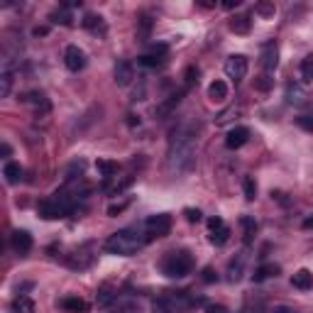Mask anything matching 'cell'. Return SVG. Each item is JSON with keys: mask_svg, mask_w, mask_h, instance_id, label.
Segmentation results:
<instances>
[{"mask_svg": "<svg viewBox=\"0 0 313 313\" xmlns=\"http://www.w3.org/2000/svg\"><path fill=\"white\" fill-rule=\"evenodd\" d=\"M12 313H34V301L30 296H17L15 301H12Z\"/></svg>", "mask_w": 313, "mask_h": 313, "instance_id": "cell-21", "label": "cell"}, {"mask_svg": "<svg viewBox=\"0 0 313 313\" xmlns=\"http://www.w3.org/2000/svg\"><path fill=\"white\" fill-rule=\"evenodd\" d=\"M10 152H12L10 145H8V142H3V147H0V154H3V156H10Z\"/></svg>", "mask_w": 313, "mask_h": 313, "instance_id": "cell-45", "label": "cell"}, {"mask_svg": "<svg viewBox=\"0 0 313 313\" xmlns=\"http://www.w3.org/2000/svg\"><path fill=\"white\" fill-rule=\"evenodd\" d=\"M12 81H15V66L5 59V66H3V74H0V96H10L12 91Z\"/></svg>", "mask_w": 313, "mask_h": 313, "instance_id": "cell-12", "label": "cell"}, {"mask_svg": "<svg viewBox=\"0 0 313 313\" xmlns=\"http://www.w3.org/2000/svg\"><path fill=\"white\" fill-rule=\"evenodd\" d=\"M301 76L306 83H313V56H306L301 61Z\"/></svg>", "mask_w": 313, "mask_h": 313, "instance_id": "cell-30", "label": "cell"}, {"mask_svg": "<svg viewBox=\"0 0 313 313\" xmlns=\"http://www.w3.org/2000/svg\"><path fill=\"white\" fill-rule=\"evenodd\" d=\"M140 64L147 69H156L164 64V56H154V54H142L140 56Z\"/></svg>", "mask_w": 313, "mask_h": 313, "instance_id": "cell-29", "label": "cell"}, {"mask_svg": "<svg viewBox=\"0 0 313 313\" xmlns=\"http://www.w3.org/2000/svg\"><path fill=\"white\" fill-rule=\"evenodd\" d=\"M96 169H98L101 176L113 179V176L118 174V162H113V159H98V162H96Z\"/></svg>", "mask_w": 313, "mask_h": 313, "instance_id": "cell-20", "label": "cell"}, {"mask_svg": "<svg viewBox=\"0 0 313 313\" xmlns=\"http://www.w3.org/2000/svg\"><path fill=\"white\" fill-rule=\"evenodd\" d=\"M147 245L145 233L135 230V228H125V230H118L113 233L108 240H105V250L110 255H118V257H132L137 255L142 247Z\"/></svg>", "mask_w": 313, "mask_h": 313, "instance_id": "cell-2", "label": "cell"}, {"mask_svg": "<svg viewBox=\"0 0 313 313\" xmlns=\"http://www.w3.org/2000/svg\"><path fill=\"white\" fill-rule=\"evenodd\" d=\"M240 225H242V230H245V242H252V237L257 235V220L250 218V215H242V218H240Z\"/></svg>", "mask_w": 313, "mask_h": 313, "instance_id": "cell-22", "label": "cell"}, {"mask_svg": "<svg viewBox=\"0 0 313 313\" xmlns=\"http://www.w3.org/2000/svg\"><path fill=\"white\" fill-rule=\"evenodd\" d=\"M303 228H313V218H308V220H303Z\"/></svg>", "mask_w": 313, "mask_h": 313, "instance_id": "cell-46", "label": "cell"}, {"mask_svg": "<svg viewBox=\"0 0 313 313\" xmlns=\"http://www.w3.org/2000/svg\"><path fill=\"white\" fill-rule=\"evenodd\" d=\"M272 86H274V78L269 76V74H262V76L255 78V88L257 91H269Z\"/></svg>", "mask_w": 313, "mask_h": 313, "instance_id": "cell-31", "label": "cell"}, {"mask_svg": "<svg viewBox=\"0 0 313 313\" xmlns=\"http://www.w3.org/2000/svg\"><path fill=\"white\" fill-rule=\"evenodd\" d=\"M10 247L17 255H27L32 250V235L27 233V230H15L10 235Z\"/></svg>", "mask_w": 313, "mask_h": 313, "instance_id": "cell-9", "label": "cell"}, {"mask_svg": "<svg viewBox=\"0 0 313 313\" xmlns=\"http://www.w3.org/2000/svg\"><path fill=\"white\" fill-rule=\"evenodd\" d=\"M245 274V255H237V257L228 264V281H240Z\"/></svg>", "mask_w": 313, "mask_h": 313, "instance_id": "cell-14", "label": "cell"}, {"mask_svg": "<svg viewBox=\"0 0 313 313\" xmlns=\"http://www.w3.org/2000/svg\"><path fill=\"white\" fill-rule=\"evenodd\" d=\"M277 274H279V264H262V267L252 274V279L264 281V279H269V277H277Z\"/></svg>", "mask_w": 313, "mask_h": 313, "instance_id": "cell-23", "label": "cell"}, {"mask_svg": "<svg viewBox=\"0 0 313 313\" xmlns=\"http://www.w3.org/2000/svg\"><path fill=\"white\" fill-rule=\"evenodd\" d=\"M223 311H225L223 306H213V303L211 306H206V313H223Z\"/></svg>", "mask_w": 313, "mask_h": 313, "instance_id": "cell-43", "label": "cell"}, {"mask_svg": "<svg viewBox=\"0 0 313 313\" xmlns=\"http://www.w3.org/2000/svg\"><path fill=\"white\" fill-rule=\"evenodd\" d=\"M49 20H52V23H59V25H71V12H69L66 8H59V10H54L49 15Z\"/></svg>", "mask_w": 313, "mask_h": 313, "instance_id": "cell-28", "label": "cell"}, {"mask_svg": "<svg viewBox=\"0 0 313 313\" xmlns=\"http://www.w3.org/2000/svg\"><path fill=\"white\" fill-rule=\"evenodd\" d=\"M167 52H169V47H167V44H152V47H149V52H147V54L167 56Z\"/></svg>", "mask_w": 313, "mask_h": 313, "instance_id": "cell-37", "label": "cell"}, {"mask_svg": "<svg viewBox=\"0 0 313 313\" xmlns=\"http://www.w3.org/2000/svg\"><path fill=\"white\" fill-rule=\"evenodd\" d=\"M61 308L69 313H86L88 311V303L83 301V299H78V296H66L61 301Z\"/></svg>", "mask_w": 313, "mask_h": 313, "instance_id": "cell-16", "label": "cell"}, {"mask_svg": "<svg viewBox=\"0 0 313 313\" xmlns=\"http://www.w3.org/2000/svg\"><path fill=\"white\" fill-rule=\"evenodd\" d=\"M137 25H140V27H137V37L145 42L147 37H149V30H152V20H149L147 15H142V17L137 20Z\"/></svg>", "mask_w": 313, "mask_h": 313, "instance_id": "cell-27", "label": "cell"}, {"mask_svg": "<svg viewBox=\"0 0 313 313\" xmlns=\"http://www.w3.org/2000/svg\"><path fill=\"white\" fill-rule=\"evenodd\" d=\"M223 218H218V215H215V218H208V230H215V228H223Z\"/></svg>", "mask_w": 313, "mask_h": 313, "instance_id": "cell-40", "label": "cell"}, {"mask_svg": "<svg viewBox=\"0 0 313 313\" xmlns=\"http://www.w3.org/2000/svg\"><path fill=\"white\" fill-rule=\"evenodd\" d=\"M127 208V203H113L110 208H108V215H118V213H123Z\"/></svg>", "mask_w": 313, "mask_h": 313, "instance_id": "cell-39", "label": "cell"}, {"mask_svg": "<svg viewBox=\"0 0 313 313\" xmlns=\"http://www.w3.org/2000/svg\"><path fill=\"white\" fill-rule=\"evenodd\" d=\"M113 301H115V294H110V291H101L98 294V306H108Z\"/></svg>", "mask_w": 313, "mask_h": 313, "instance_id": "cell-36", "label": "cell"}, {"mask_svg": "<svg viewBox=\"0 0 313 313\" xmlns=\"http://www.w3.org/2000/svg\"><path fill=\"white\" fill-rule=\"evenodd\" d=\"M171 230V215L167 213H156V215H149L145 220V237L147 242L154 240V237H164Z\"/></svg>", "mask_w": 313, "mask_h": 313, "instance_id": "cell-5", "label": "cell"}, {"mask_svg": "<svg viewBox=\"0 0 313 313\" xmlns=\"http://www.w3.org/2000/svg\"><path fill=\"white\" fill-rule=\"evenodd\" d=\"M208 98L213 103H223L228 98V86H225V81H213L211 86H208Z\"/></svg>", "mask_w": 313, "mask_h": 313, "instance_id": "cell-17", "label": "cell"}, {"mask_svg": "<svg viewBox=\"0 0 313 313\" xmlns=\"http://www.w3.org/2000/svg\"><path fill=\"white\" fill-rule=\"evenodd\" d=\"M198 69H193V66H189L186 69V86H191V83H193V81H198Z\"/></svg>", "mask_w": 313, "mask_h": 313, "instance_id": "cell-38", "label": "cell"}, {"mask_svg": "<svg viewBox=\"0 0 313 313\" xmlns=\"http://www.w3.org/2000/svg\"><path fill=\"white\" fill-rule=\"evenodd\" d=\"M250 27H252L250 15H235L233 20H230V30H233L235 34H247L250 32Z\"/></svg>", "mask_w": 313, "mask_h": 313, "instance_id": "cell-18", "label": "cell"}, {"mask_svg": "<svg viewBox=\"0 0 313 313\" xmlns=\"http://www.w3.org/2000/svg\"><path fill=\"white\" fill-rule=\"evenodd\" d=\"M83 27L86 30H91V32H105V27H103V17L101 15H93V12H88L86 17H83Z\"/></svg>", "mask_w": 313, "mask_h": 313, "instance_id": "cell-25", "label": "cell"}, {"mask_svg": "<svg viewBox=\"0 0 313 313\" xmlns=\"http://www.w3.org/2000/svg\"><path fill=\"white\" fill-rule=\"evenodd\" d=\"M274 10H277V8H274V3H259L257 8H255V12H257V15H262V17H272V15H274Z\"/></svg>", "mask_w": 313, "mask_h": 313, "instance_id": "cell-32", "label": "cell"}, {"mask_svg": "<svg viewBox=\"0 0 313 313\" xmlns=\"http://www.w3.org/2000/svg\"><path fill=\"white\" fill-rule=\"evenodd\" d=\"M242 191H245L247 201H255V196H257V184H255L252 176H245V179H242Z\"/></svg>", "mask_w": 313, "mask_h": 313, "instance_id": "cell-26", "label": "cell"}, {"mask_svg": "<svg viewBox=\"0 0 313 313\" xmlns=\"http://www.w3.org/2000/svg\"><path fill=\"white\" fill-rule=\"evenodd\" d=\"M196 167V127L193 123H181L171 130L167 152V169L171 176H186Z\"/></svg>", "mask_w": 313, "mask_h": 313, "instance_id": "cell-1", "label": "cell"}, {"mask_svg": "<svg viewBox=\"0 0 313 313\" xmlns=\"http://www.w3.org/2000/svg\"><path fill=\"white\" fill-rule=\"evenodd\" d=\"M193 303H198V301L189 299L186 291H169V294H164V296L156 299L154 306H152V311L154 313H186Z\"/></svg>", "mask_w": 313, "mask_h": 313, "instance_id": "cell-3", "label": "cell"}, {"mask_svg": "<svg viewBox=\"0 0 313 313\" xmlns=\"http://www.w3.org/2000/svg\"><path fill=\"white\" fill-rule=\"evenodd\" d=\"M201 279L206 281V284H213V281H218V274H215V269H213V267H203Z\"/></svg>", "mask_w": 313, "mask_h": 313, "instance_id": "cell-34", "label": "cell"}, {"mask_svg": "<svg viewBox=\"0 0 313 313\" xmlns=\"http://www.w3.org/2000/svg\"><path fill=\"white\" fill-rule=\"evenodd\" d=\"M47 32H49L47 27H34V30H32V34H34V37H44Z\"/></svg>", "mask_w": 313, "mask_h": 313, "instance_id": "cell-44", "label": "cell"}, {"mask_svg": "<svg viewBox=\"0 0 313 313\" xmlns=\"http://www.w3.org/2000/svg\"><path fill=\"white\" fill-rule=\"evenodd\" d=\"M228 237H230V228L228 225H223V228H215V230H211V235H208V240H211L213 245H225L228 242Z\"/></svg>", "mask_w": 313, "mask_h": 313, "instance_id": "cell-24", "label": "cell"}, {"mask_svg": "<svg viewBox=\"0 0 313 313\" xmlns=\"http://www.w3.org/2000/svg\"><path fill=\"white\" fill-rule=\"evenodd\" d=\"M191 269H193V257L189 252H169L162 262V272L169 279H184L191 274Z\"/></svg>", "mask_w": 313, "mask_h": 313, "instance_id": "cell-4", "label": "cell"}, {"mask_svg": "<svg viewBox=\"0 0 313 313\" xmlns=\"http://www.w3.org/2000/svg\"><path fill=\"white\" fill-rule=\"evenodd\" d=\"M259 64H262V69H264L267 74H272V71L277 69V64H279V47H277V42H267V44L262 47Z\"/></svg>", "mask_w": 313, "mask_h": 313, "instance_id": "cell-7", "label": "cell"}, {"mask_svg": "<svg viewBox=\"0 0 313 313\" xmlns=\"http://www.w3.org/2000/svg\"><path fill=\"white\" fill-rule=\"evenodd\" d=\"M184 215H186L189 223H198V220H201V211H198V208H186Z\"/></svg>", "mask_w": 313, "mask_h": 313, "instance_id": "cell-35", "label": "cell"}, {"mask_svg": "<svg viewBox=\"0 0 313 313\" xmlns=\"http://www.w3.org/2000/svg\"><path fill=\"white\" fill-rule=\"evenodd\" d=\"M64 64H66L69 71H81V69L86 66V54H83V49H78L76 44H69L64 49Z\"/></svg>", "mask_w": 313, "mask_h": 313, "instance_id": "cell-8", "label": "cell"}, {"mask_svg": "<svg viewBox=\"0 0 313 313\" xmlns=\"http://www.w3.org/2000/svg\"><path fill=\"white\" fill-rule=\"evenodd\" d=\"M286 103L289 105H303L306 103V91L299 83H289L286 86Z\"/></svg>", "mask_w": 313, "mask_h": 313, "instance_id": "cell-15", "label": "cell"}, {"mask_svg": "<svg viewBox=\"0 0 313 313\" xmlns=\"http://www.w3.org/2000/svg\"><path fill=\"white\" fill-rule=\"evenodd\" d=\"M247 140H250V130L247 127H233V130H228V137H225V147L228 149H240V147L245 145Z\"/></svg>", "mask_w": 313, "mask_h": 313, "instance_id": "cell-11", "label": "cell"}, {"mask_svg": "<svg viewBox=\"0 0 313 313\" xmlns=\"http://www.w3.org/2000/svg\"><path fill=\"white\" fill-rule=\"evenodd\" d=\"M247 69H250V61H247L245 54H233L225 59V74H228V78H233L235 83L247 76Z\"/></svg>", "mask_w": 313, "mask_h": 313, "instance_id": "cell-6", "label": "cell"}, {"mask_svg": "<svg viewBox=\"0 0 313 313\" xmlns=\"http://www.w3.org/2000/svg\"><path fill=\"white\" fill-rule=\"evenodd\" d=\"M291 286H294V289H301V291L313 289V274L308 269H299V272L291 277Z\"/></svg>", "mask_w": 313, "mask_h": 313, "instance_id": "cell-13", "label": "cell"}, {"mask_svg": "<svg viewBox=\"0 0 313 313\" xmlns=\"http://www.w3.org/2000/svg\"><path fill=\"white\" fill-rule=\"evenodd\" d=\"M296 125L306 130V132H313V115H301V118H296Z\"/></svg>", "mask_w": 313, "mask_h": 313, "instance_id": "cell-33", "label": "cell"}, {"mask_svg": "<svg viewBox=\"0 0 313 313\" xmlns=\"http://www.w3.org/2000/svg\"><path fill=\"white\" fill-rule=\"evenodd\" d=\"M237 5H240V0H225L223 3L225 10H233V8H237Z\"/></svg>", "mask_w": 313, "mask_h": 313, "instance_id": "cell-41", "label": "cell"}, {"mask_svg": "<svg viewBox=\"0 0 313 313\" xmlns=\"http://www.w3.org/2000/svg\"><path fill=\"white\" fill-rule=\"evenodd\" d=\"M3 176L8 184H17V181L23 179V167L17 164V162H8L5 167H3Z\"/></svg>", "mask_w": 313, "mask_h": 313, "instance_id": "cell-19", "label": "cell"}, {"mask_svg": "<svg viewBox=\"0 0 313 313\" xmlns=\"http://www.w3.org/2000/svg\"><path fill=\"white\" fill-rule=\"evenodd\" d=\"M272 313H299V311H294V308H289V306H277Z\"/></svg>", "mask_w": 313, "mask_h": 313, "instance_id": "cell-42", "label": "cell"}, {"mask_svg": "<svg viewBox=\"0 0 313 313\" xmlns=\"http://www.w3.org/2000/svg\"><path fill=\"white\" fill-rule=\"evenodd\" d=\"M113 76H115V83L120 86V88H125V86H130L135 78V69L130 61H118L115 64V71H113Z\"/></svg>", "mask_w": 313, "mask_h": 313, "instance_id": "cell-10", "label": "cell"}]
</instances>
